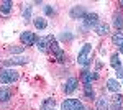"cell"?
Here are the masks:
<instances>
[{"mask_svg": "<svg viewBox=\"0 0 123 110\" xmlns=\"http://www.w3.org/2000/svg\"><path fill=\"white\" fill-rule=\"evenodd\" d=\"M90 53H92V45H84L82 46V49L79 51V56H77V63L80 66H84V67H87V66L90 64Z\"/></svg>", "mask_w": 123, "mask_h": 110, "instance_id": "obj_1", "label": "cell"}, {"mask_svg": "<svg viewBox=\"0 0 123 110\" xmlns=\"http://www.w3.org/2000/svg\"><path fill=\"white\" fill-rule=\"evenodd\" d=\"M18 72L13 69H3L0 71V84H13L18 81Z\"/></svg>", "mask_w": 123, "mask_h": 110, "instance_id": "obj_2", "label": "cell"}, {"mask_svg": "<svg viewBox=\"0 0 123 110\" xmlns=\"http://www.w3.org/2000/svg\"><path fill=\"white\" fill-rule=\"evenodd\" d=\"M61 109L62 110H87L85 105L77 99H66V100L61 104Z\"/></svg>", "mask_w": 123, "mask_h": 110, "instance_id": "obj_3", "label": "cell"}, {"mask_svg": "<svg viewBox=\"0 0 123 110\" xmlns=\"http://www.w3.org/2000/svg\"><path fill=\"white\" fill-rule=\"evenodd\" d=\"M36 39H38V38L35 36V33H31V31H23V33L20 35V41H21L23 46H33L36 43Z\"/></svg>", "mask_w": 123, "mask_h": 110, "instance_id": "obj_4", "label": "cell"}, {"mask_svg": "<svg viewBox=\"0 0 123 110\" xmlns=\"http://www.w3.org/2000/svg\"><path fill=\"white\" fill-rule=\"evenodd\" d=\"M85 15H87V12H85V8L82 5H76V7H72L71 12H69V17L72 20H82Z\"/></svg>", "mask_w": 123, "mask_h": 110, "instance_id": "obj_5", "label": "cell"}, {"mask_svg": "<svg viewBox=\"0 0 123 110\" xmlns=\"http://www.w3.org/2000/svg\"><path fill=\"white\" fill-rule=\"evenodd\" d=\"M28 63V58H25V56H18V58H10L7 61H3L2 66L3 67H8V66H23Z\"/></svg>", "mask_w": 123, "mask_h": 110, "instance_id": "obj_6", "label": "cell"}, {"mask_svg": "<svg viewBox=\"0 0 123 110\" xmlns=\"http://www.w3.org/2000/svg\"><path fill=\"white\" fill-rule=\"evenodd\" d=\"M82 20H84V26H87L90 30V28L97 26V23H98V15H97V13H87Z\"/></svg>", "mask_w": 123, "mask_h": 110, "instance_id": "obj_7", "label": "cell"}, {"mask_svg": "<svg viewBox=\"0 0 123 110\" xmlns=\"http://www.w3.org/2000/svg\"><path fill=\"white\" fill-rule=\"evenodd\" d=\"M77 85H79V81H77L76 77H69V79L66 81V84H64V87H62V89H64L66 94H72V92L77 89Z\"/></svg>", "mask_w": 123, "mask_h": 110, "instance_id": "obj_8", "label": "cell"}, {"mask_svg": "<svg viewBox=\"0 0 123 110\" xmlns=\"http://www.w3.org/2000/svg\"><path fill=\"white\" fill-rule=\"evenodd\" d=\"M98 79V74L97 72H89V71H84L82 72V82L84 85H92V81H97Z\"/></svg>", "mask_w": 123, "mask_h": 110, "instance_id": "obj_9", "label": "cell"}, {"mask_svg": "<svg viewBox=\"0 0 123 110\" xmlns=\"http://www.w3.org/2000/svg\"><path fill=\"white\" fill-rule=\"evenodd\" d=\"M94 31L97 33V35H100V36H105V35H108V33H110V26H108L107 23L98 21V23H97V26L94 28Z\"/></svg>", "mask_w": 123, "mask_h": 110, "instance_id": "obj_10", "label": "cell"}, {"mask_svg": "<svg viewBox=\"0 0 123 110\" xmlns=\"http://www.w3.org/2000/svg\"><path fill=\"white\" fill-rule=\"evenodd\" d=\"M36 48H38L41 53H48V51H49V46H48L46 36H44V38H38V39H36Z\"/></svg>", "mask_w": 123, "mask_h": 110, "instance_id": "obj_11", "label": "cell"}, {"mask_svg": "<svg viewBox=\"0 0 123 110\" xmlns=\"http://www.w3.org/2000/svg\"><path fill=\"white\" fill-rule=\"evenodd\" d=\"M120 87H122V84L118 82L117 79H108V81H107V89H108V91H112V92L117 94V92L120 91Z\"/></svg>", "mask_w": 123, "mask_h": 110, "instance_id": "obj_12", "label": "cell"}, {"mask_svg": "<svg viewBox=\"0 0 123 110\" xmlns=\"http://www.w3.org/2000/svg\"><path fill=\"white\" fill-rule=\"evenodd\" d=\"M12 99V91L8 87H2L0 85V102H7Z\"/></svg>", "mask_w": 123, "mask_h": 110, "instance_id": "obj_13", "label": "cell"}, {"mask_svg": "<svg viewBox=\"0 0 123 110\" xmlns=\"http://www.w3.org/2000/svg\"><path fill=\"white\" fill-rule=\"evenodd\" d=\"M53 56H54V59H56L57 63H66V59H67L66 51H62L61 48L56 49V51H53Z\"/></svg>", "mask_w": 123, "mask_h": 110, "instance_id": "obj_14", "label": "cell"}, {"mask_svg": "<svg viewBox=\"0 0 123 110\" xmlns=\"http://www.w3.org/2000/svg\"><path fill=\"white\" fill-rule=\"evenodd\" d=\"M33 25L38 28V30H44L48 26V21L44 17H36V18H33Z\"/></svg>", "mask_w": 123, "mask_h": 110, "instance_id": "obj_15", "label": "cell"}, {"mask_svg": "<svg viewBox=\"0 0 123 110\" xmlns=\"http://www.w3.org/2000/svg\"><path fill=\"white\" fill-rule=\"evenodd\" d=\"M54 105H56V100L54 99H46V100L39 105V110H53Z\"/></svg>", "mask_w": 123, "mask_h": 110, "instance_id": "obj_16", "label": "cell"}, {"mask_svg": "<svg viewBox=\"0 0 123 110\" xmlns=\"http://www.w3.org/2000/svg\"><path fill=\"white\" fill-rule=\"evenodd\" d=\"M12 5H13V2H10V0H5V2H2V3H0V13H3V15H8L10 10H12Z\"/></svg>", "mask_w": 123, "mask_h": 110, "instance_id": "obj_17", "label": "cell"}, {"mask_svg": "<svg viewBox=\"0 0 123 110\" xmlns=\"http://www.w3.org/2000/svg\"><path fill=\"white\" fill-rule=\"evenodd\" d=\"M97 110H108V99L107 97H100L97 99Z\"/></svg>", "mask_w": 123, "mask_h": 110, "instance_id": "obj_18", "label": "cell"}, {"mask_svg": "<svg viewBox=\"0 0 123 110\" xmlns=\"http://www.w3.org/2000/svg\"><path fill=\"white\" fill-rule=\"evenodd\" d=\"M48 39V46H49V49L51 51H56V49H59V45H57V39L53 35H49V36H46Z\"/></svg>", "mask_w": 123, "mask_h": 110, "instance_id": "obj_19", "label": "cell"}, {"mask_svg": "<svg viewBox=\"0 0 123 110\" xmlns=\"http://www.w3.org/2000/svg\"><path fill=\"white\" fill-rule=\"evenodd\" d=\"M84 95H85V99H89V100H94L95 99V92L92 89V85H84Z\"/></svg>", "mask_w": 123, "mask_h": 110, "instance_id": "obj_20", "label": "cell"}, {"mask_svg": "<svg viewBox=\"0 0 123 110\" xmlns=\"http://www.w3.org/2000/svg\"><path fill=\"white\" fill-rule=\"evenodd\" d=\"M23 21L25 23L31 21V5H25V8H23Z\"/></svg>", "mask_w": 123, "mask_h": 110, "instance_id": "obj_21", "label": "cell"}, {"mask_svg": "<svg viewBox=\"0 0 123 110\" xmlns=\"http://www.w3.org/2000/svg\"><path fill=\"white\" fill-rule=\"evenodd\" d=\"M112 43L115 46H122L123 45V33H115L112 36Z\"/></svg>", "mask_w": 123, "mask_h": 110, "instance_id": "obj_22", "label": "cell"}, {"mask_svg": "<svg viewBox=\"0 0 123 110\" xmlns=\"http://www.w3.org/2000/svg\"><path fill=\"white\" fill-rule=\"evenodd\" d=\"M113 26L117 30H123V17L122 15H115L113 17Z\"/></svg>", "mask_w": 123, "mask_h": 110, "instance_id": "obj_23", "label": "cell"}, {"mask_svg": "<svg viewBox=\"0 0 123 110\" xmlns=\"http://www.w3.org/2000/svg\"><path fill=\"white\" fill-rule=\"evenodd\" d=\"M23 49H25V46H8V51L12 54H20V53H23Z\"/></svg>", "mask_w": 123, "mask_h": 110, "instance_id": "obj_24", "label": "cell"}, {"mask_svg": "<svg viewBox=\"0 0 123 110\" xmlns=\"http://www.w3.org/2000/svg\"><path fill=\"white\" fill-rule=\"evenodd\" d=\"M110 64H112V67H115V69H117L118 66L122 64V61H120V56H118V54H113V56H112V59H110Z\"/></svg>", "mask_w": 123, "mask_h": 110, "instance_id": "obj_25", "label": "cell"}, {"mask_svg": "<svg viewBox=\"0 0 123 110\" xmlns=\"http://www.w3.org/2000/svg\"><path fill=\"white\" fill-rule=\"evenodd\" d=\"M112 100H113V104H115V105H120V104L123 102V95L120 94V92H117V94H115L113 97H112Z\"/></svg>", "mask_w": 123, "mask_h": 110, "instance_id": "obj_26", "label": "cell"}, {"mask_svg": "<svg viewBox=\"0 0 123 110\" xmlns=\"http://www.w3.org/2000/svg\"><path fill=\"white\" fill-rule=\"evenodd\" d=\"M115 74H117L118 79H123V64H120L117 69H115Z\"/></svg>", "mask_w": 123, "mask_h": 110, "instance_id": "obj_27", "label": "cell"}, {"mask_svg": "<svg viewBox=\"0 0 123 110\" xmlns=\"http://www.w3.org/2000/svg\"><path fill=\"white\" fill-rule=\"evenodd\" d=\"M61 39L62 41H72V35L71 33H62L61 35Z\"/></svg>", "mask_w": 123, "mask_h": 110, "instance_id": "obj_28", "label": "cell"}, {"mask_svg": "<svg viewBox=\"0 0 123 110\" xmlns=\"http://www.w3.org/2000/svg\"><path fill=\"white\" fill-rule=\"evenodd\" d=\"M44 13H46V15H54V8L49 7V5H46V7H44Z\"/></svg>", "mask_w": 123, "mask_h": 110, "instance_id": "obj_29", "label": "cell"}, {"mask_svg": "<svg viewBox=\"0 0 123 110\" xmlns=\"http://www.w3.org/2000/svg\"><path fill=\"white\" fill-rule=\"evenodd\" d=\"M112 110H123V109L120 107V105H113V107H112Z\"/></svg>", "mask_w": 123, "mask_h": 110, "instance_id": "obj_30", "label": "cell"}, {"mask_svg": "<svg viewBox=\"0 0 123 110\" xmlns=\"http://www.w3.org/2000/svg\"><path fill=\"white\" fill-rule=\"evenodd\" d=\"M120 53H122V54H123V45L120 46Z\"/></svg>", "mask_w": 123, "mask_h": 110, "instance_id": "obj_31", "label": "cell"}, {"mask_svg": "<svg viewBox=\"0 0 123 110\" xmlns=\"http://www.w3.org/2000/svg\"><path fill=\"white\" fill-rule=\"evenodd\" d=\"M53 110H54V109H53Z\"/></svg>", "mask_w": 123, "mask_h": 110, "instance_id": "obj_32", "label": "cell"}]
</instances>
